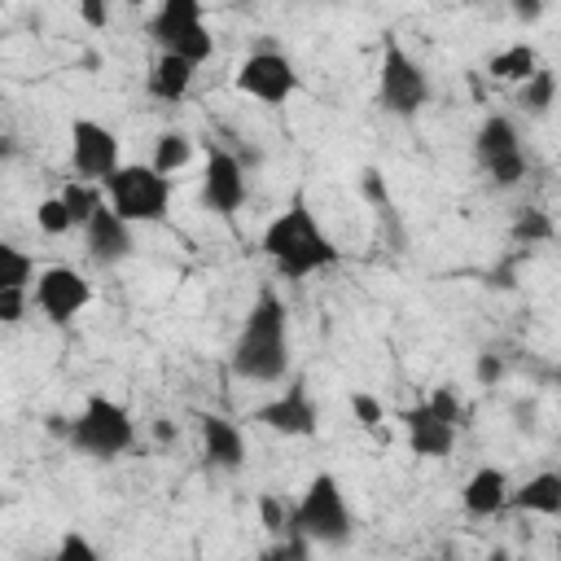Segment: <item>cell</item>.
<instances>
[{
  "instance_id": "obj_1",
  "label": "cell",
  "mask_w": 561,
  "mask_h": 561,
  "mask_svg": "<svg viewBox=\"0 0 561 561\" xmlns=\"http://www.w3.org/2000/svg\"><path fill=\"white\" fill-rule=\"evenodd\" d=\"M232 373L245 381H280L289 377V311L280 294L263 289L245 311V324L232 342Z\"/></svg>"
},
{
  "instance_id": "obj_2",
  "label": "cell",
  "mask_w": 561,
  "mask_h": 561,
  "mask_svg": "<svg viewBox=\"0 0 561 561\" xmlns=\"http://www.w3.org/2000/svg\"><path fill=\"white\" fill-rule=\"evenodd\" d=\"M263 254L285 280H307L311 272H324L337 263V245L316 224L302 197H294L267 228H263Z\"/></svg>"
},
{
  "instance_id": "obj_3",
  "label": "cell",
  "mask_w": 561,
  "mask_h": 561,
  "mask_svg": "<svg viewBox=\"0 0 561 561\" xmlns=\"http://www.w3.org/2000/svg\"><path fill=\"white\" fill-rule=\"evenodd\" d=\"M70 447L92 456V460H114L123 456L131 443H136V425H131V412L105 394H92L83 403V412L70 421Z\"/></svg>"
},
{
  "instance_id": "obj_4",
  "label": "cell",
  "mask_w": 561,
  "mask_h": 561,
  "mask_svg": "<svg viewBox=\"0 0 561 561\" xmlns=\"http://www.w3.org/2000/svg\"><path fill=\"white\" fill-rule=\"evenodd\" d=\"M298 535H307L320 548H342L355 535L351 504L333 473H316L298 500Z\"/></svg>"
},
{
  "instance_id": "obj_5",
  "label": "cell",
  "mask_w": 561,
  "mask_h": 561,
  "mask_svg": "<svg viewBox=\"0 0 561 561\" xmlns=\"http://www.w3.org/2000/svg\"><path fill=\"white\" fill-rule=\"evenodd\" d=\"M149 35H153V44L162 53L184 57L193 66L210 61V53H215V35L206 31L197 0H162L158 13L149 18Z\"/></svg>"
},
{
  "instance_id": "obj_6",
  "label": "cell",
  "mask_w": 561,
  "mask_h": 561,
  "mask_svg": "<svg viewBox=\"0 0 561 561\" xmlns=\"http://www.w3.org/2000/svg\"><path fill=\"white\" fill-rule=\"evenodd\" d=\"M105 193H110L114 215L127 224H158V219H167V206H171V180L140 162L118 167V175L105 184Z\"/></svg>"
},
{
  "instance_id": "obj_7",
  "label": "cell",
  "mask_w": 561,
  "mask_h": 561,
  "mask_svg": "<svg viewBox=\"0 0 561 561\" xmlns=\"http://www.w3.org/2000/svg\"><path fill=\"white\" fill-rule=\"evenodd\" d=\"M377 105L394 118H412L430 105V79L399 44H386V57L377 70Z\"/></svg>"
},
{
  "instance_id": "obj_8",
  "label": "cell",
  "mask_w": 561,
  "mask_h": 561,
  "mask_svg": "<svg viewBox=\"0 0 561 561\" xmlns=\"http://www.w3.org/2000/svg\"><path fill=\"white\" fill-rule=\"evenodd\" d=\"M473 153H478V167L491 175V184H500V188L522 184V175H526V153H522V140H517L513 118L491 114V118L478 127V136H473Z\"/></svg>"
},
{
  "instance_id": "obj_9",
  "label": "cell",
  "mask_w": 561,
  "mask_h": 561,
  "mask_svg": "<svg viewBox=\"0 0 561 561\" xmlns=\"http://www.w3.org/2000/svg\"><path fill=\"white\" fill-rule=\"evenodd\" d=\"M70 167L83 184H110L118 175V136L92 118L70 123Z\"/></svg>"
},
{
  "instance_id": "obj_10",
  "label": "cell",
  "mask_w": 561,
  "mask_h": 561,
  "mask_svg": "<svg viewBox=\"0 0 561 561\" xmlns=\"http://www.w3.org/2000/svg\"><path fill=\"white\" fill-rule=\"evenodd\" d=\"M237 88L263 105H285L298 92V70L285 53H254L237 70Z\"/></svg>"
},
{
  "instance_id": "obj_11",
  "label": "cell",
  "mask_w": 561,
  "mask_h": 561,
  "mask_svg": "<svg viewBox=\"0 0 561 561\" xmlns=\"http://www.w3.org/2000/svg\"><path fill=\"white\" fill-rule=\"evenodd\" d=\"M245 162L228 149H210L206 167H202V206L215 215H237L245 206Z\"/></svg>"
},
{
  "instance_id": "obj_12",
  "label": "cell",
  "mask_w": 561,
  "mask_h": 561,
  "mask_svg": "<svg viewBox=\"0 0 561 561\" xmlns=\"http://www.w3.org/2000/svg\"><path fill=\"white\" fill-rule=\"evenodd\" d=\"M88 302H92V285L75 267H44L35 276V307L53 324H70Z\"/></svg>"
},
{
  "instance_id": "obj_13",
  "label": "cell",
  "mask_w": 561,
  "mask_h": 561,
  "mask_svg": "<svg viewBox=\"0 0 561 561\" xmlns=\"http://www.w3.org/2000/svg\"><path fill=\"white\" fill-rule=\"evenodd\" d=\"M254 421H263V425L276 430V434H289V438H311V434L320 430V408H316L307 381L294 377V381L285 386V394L267 399V403L254 412Z\"/></svg>"
},
{
  "instance_id": "obj_14",
  "label": "cell",
  "mask_w": 561,
  "mask_h": 561,
  "mask_svg": "<svg viewBox=\"0 0 561 561\" xmlns=\"http://www.w3.org/2000/svg\"><path fill=\"white\" fill-rule=\"evenodd\" d=\"M83 241H88V259L96 267H114V263L131 259V224L118 219L110 202L92 215V224L83 228Z\"/></svg>"
},
{
  "instance_id": "obj_15",
  "label": "cell",
  "mask_w": 561,
  "mask_h": 561,
  "mask_svg": "<svg viewBox=\"0 0 561 561\" xmlns=\"http://www.w3.org/2000/svg\"><path fill=\"white\" fill-rule=\"evenodd\" d=\"M399 421H403V430H408V447H412L416 456H425V460H438V456H447V451L456 447V425H447L425 399L412 403V408H403Z\"/></svg>"
},
{
  "instance_id": "obj_16",
  "label": "cell",
  "mask_w": 561,
  "mask_h": 561,
  "mask_svg": "<svg viewBox=\"0 0 561 561\" xmlns=\"http://www.w3.org/2000/svg\"><path fill=\"white\" fill-rule=\"evenodd\" d=\"M202 447H206L210 469H224V473H241L245 469V438H241V430L232 421L202 416Z\"/></svg>"
},
{
  "instance_id": "obj_17",
  "label": "cell",
  "mask_w": 561,
  "mask_h": 561,
  "mask_svg": "<svg viewBox=\"0 0 561 561\" xmlns=\"http://www.w3.org/2000/svg\"><path fill=\"white\" fill-rule=\"evenodd\" d=\"M508 495H513L508 473H504V469H495V465H482V469L465 482V491H460V500H465V513H469V517H495L500 508H508Z\"/></svg>"
},
{
  "instance_id": "obj_18",
  "label": "cell",
  "mask_w": 561,
  "mask_h": 561,
  "mask_svg": "<svg viewBox=\"0 0 561 561\" xmlns=\"http://www.w3.org/2000/svg\"><path fill=\"white\" fill-rule=\"evenodd\" d=\"M508 508H517V513H539V517H561V473L548 469V473L526 478V482L508 495Z\"/></svg>"
},
{
  "instance_id": "obj_19",
  "label": "cell",
  "mask_w": 561,
  "mask_h": 561,
  "mask_svg": "<svg viewBox=\"0 0 561 561\" xmlns=\"http://www.w3.org/2000/svg\"><path fill=\"white\" fill-rule=\"evenodd\" d=\"M193 75H197L193 61L171 57V53H158V61H153V70H149V96L175 105V101H184V92L193 88Z\"/></svg>"
},
{
  "instance_id": "obj_20",
  "label": "cell",
  "mask_w": 561,
  "mask_h": 561,
  "mask_svg": "<svg viewBox=\"0 0 561 561\" xmlns=\"http://www.w3.org/2000/svg\"><path fill=\"white\" fill-rule=\"evenodd\" d=\"M486 70H491V79L526 83V79L539 70V57H535V48H530V44H508V48H500V53L486 61Z\"/></svg>"
},
{
  "instance_id": "obj_21",
  "label": "cell",
  "mask_w": 561,
  "mask_h": 561,
  "mask_svg": "<svg viewBox=\"0 0 561 561\" xmlns=\"http://www.w3.org/2000/svg\"><path fill=\"white\" fill-rule=\"evenodd\" d=\"M259 522L272 539L298 535V500H285L280 491H263L259 495Z\"/></svg>"
},
{
  "instance_id": "obj_22",
  "label": "cell",
  "mask_w": 561,
  "mask_h": 561,
  "mask_svg": "<svg viewBox=\"0 0 561 561\" xmlns=\"http://www.w3.org/2000/svg\"><path fill=\"white\" fill-rule=\"evenodd\" d=\"M188 158H193V140H188L184 131H162V136L153 140V162H149V167L171 180V175H180V171L188 167Z\"/></svg>"
},
{
  "instance_id": "obj_23",
  "label": "cell",
  "mask_w": 561,
  "mask_h": 561,
  "mask_svg": "<svg viewBox=\"0 0 561 561\" xmlns=\"http://www.w3.org/2000/svg\"><path fill=\"white\" fill-rule=\"evenodd\" d=\"M552 232H557V224L539 206H522L517 219H513V241L517 245H543V241H552Z\"/></svg>"
},
{
  "instance_id": "obj_24",
  "label": "cell",
  "mask_w": 561,
  "mask_h": 561,
  "mask_svg": "<svg viewBox=\"0 0 561 561\" xmlns=\"http://www.w3.org/2000/svg\"><path fill=\"white\" fill-rule=\"evenodd\" d=\"M35 280V259L18 245H0V289H26Z\"/></svg>"
},
{
  "instance_id": "obj_25",
  "label": "cell",
  "mask_w": 561,
  "mask_h": 561,
  "mask_svg": "<svg viewBox=\"0 0 561 561\" xmlns=\"http://www.w3.org/2000/svg\"><path fill=\"white\" fill-rule=\"evenodd\" d=\"M552 96H557V75L539 66V70H535V75L522 83V92H517V105H522L526 114H548Z\"/></svg>"
},
{
  "instance_id": "obj_26",
  "label": "cell",
  "mask_w": 561,
  "mask_h": 561,
  "mask_svg": "<svg viewBox=\"0 0 561 561\" xmlns=\"http://www.w3.org/2000/svg\"><path fill=\"white\" fill-rule=\"evenodd\" d=\"M61 202L70 206L75 228H88V224H92V215L105 206V202H101V188H96V184H83V180H70V184L61 188Z\"/></svg>"
},
{
  "instance_id": "obj_27",
  "label": "cell",
  "mask_w": 561,
  "mask_h": 561,
  "mask_svg": "<svg viewBox=\"0 0 561 561\" xmlns=\"http://www.w3.org/2000/svg\"><path fill=\"white\" fill-rule=\"evenodd\" d=\"M35 224H39V232L61 237V232H70V228H75V215H70V206H66V202H61V193H57V197H44V202L35 206Z\"/></svg>"
},
{
  "instance_id": "obj_28",
  "label": "cell",
  "mask_w": 561,
  "mask_h": 561,
  "mask_svg": "<svg viewBox=\"0 0 561 561\" xmlns=\"http://www.w3.org/2000/svg\"><path fill=\"white\" fill-rule=\"evenodd\" d=\"M425 403H430L447 425H456V430H460V425H465V416H469V412H465V399L456 394V386H434Z\"/></svg>"
},
{
  "instance_id": "obj_29",
  "label": "cell",
  "mask_w": 561,
  "mask_h": 561,
  "mask_svg": "<svg viewBox=\"0 0 561 561\" xmlns=\"http://www.w3.org/2000/svg\"><path fill=\"white\" fill-rule=\"evenodd\" d=\"M259 561H311V539L307 535H285V539H272Z\"/></svg>"
},
{
  "instance_id": "obj_30",
  "label": "cell",
  "mask_w": 561,
  "mask_h": 561,
  "mask_svg": "<svg viewBox=\"0 0 561 561\" xmlns=\"http://www.w3.org/2000/svg\"><path fill=\"white\" fill-rule=\"evenodd\" d=\"M53 561H101V552L92 548V539H88V535L70 530V535H61V543H57Z\"/></svg>"
},
{
  "instance_id": "obj_31",
  "label": "cell",
  "mask_w": 561,
  "mask_h": 561,
  "mask_svg": "<svg viewBox=\"0 0 561 561\" xmlns=\"http://www.w3.org/2000/svg\"><path fill=\"white\" fill-rule=\"evenodd\" d=\"M351 412H355V421H359L364 430H373V434H377L381 421H386V408H381L368 390H355V394H351Z\"/></svg>"
},
{
  "instance_id": "obj_32",
  "label": "cell",
  "mask_w": 561,
  "mask_h": 561,
  "mask_svg": "<svg viewBox=\"0 0 561 561\" xmlns=\"http://www.w3.org/2000/svg\"><path fill=\"white\" fill-rule=\"evenodd\" d=\"M22 311H26V289H0V320L18 324Z\"/></svg>"
},
{
  "instance_id": "obj_33",
  "label": "cell",
  "mask_w": 561,
  "mask_h": 561,
  "mask_svg": "<svg viewBox=\"0 0 561 561\" xmlns=\"http://www.w3.org/2000/svg\"><path fill=\"white\" fill-rule=\"evenodd\" d=\"M473 377H478V386H495V381L504 377V364H500V355L482 351V355H478V364H473Z\"/></svg>"
},
{
  "instance_id": "obj_34",
  "label": "cell",
  "mask_w": 561,
  "mask_h": 561,
  "mask_svg": "<svg viewBox=\"0 0 561 561\" xmlns=\"http://www.w3.org/2000/svg\"><path fill=\"white\" fill-rule=\"evenodd\" d=\"M79 18H83V26H92V31H105V22H110V9H105V0H83V4H79Z\"/></svg>"
},
{
  "instance_id": "obj_35",
  "label": "cell",
  "mask_w": 561,
  "mask_h": 561,
  "mask_svg": "<svg viewBox=\"0 0 561 561\" xmlns=\"http://www.w3.org/2000/svg\"><path fill=\"white\" fill-rule=\"evenodd\" d=\"M543 13V4H535V0H522V4H513V18L517 22H535Z\"/></svg>"
},
{
  "instance_id": "obj_36",
  "label": "cell",
  "mask_w": 561,
  "mask_h": 561,
  "mask_svg": "<svg viewBox=\"0 0 561 561\" xmlns=\"http://www.w3.org/2000/svg\"><path fill=\"white\" fill-rule=\"evenodd\" d=\"M153 438H158V443H171V438H175V425L158 416V421H153Z\"/></svg>"
},
{
  "instance_id": "obj_37",
  "label": "cell",
  "mask_w": 561,
  "mask_h": 561,
  "mask_svg": "<svg viewBox=\"0 0 561 561\" xmlns=\"http://www.w3.org/2000/svg\"><path fill=\"white\" fill-rule=\"evenodd\" d=\"M557 451H561V434H557Z\"/></svg>"
}]
</instances>
